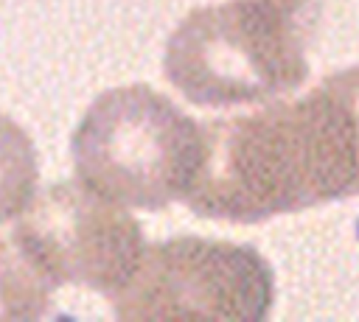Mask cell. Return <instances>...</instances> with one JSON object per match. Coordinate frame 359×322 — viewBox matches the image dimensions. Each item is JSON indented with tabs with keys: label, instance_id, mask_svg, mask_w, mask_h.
I'll return each instance as SVG.
<instances>
[{
	"label": "cell",
	"instance_id": "cell-1",
	"mask_svg": "<svg viewBox=\"0 0 359 322\" xmlns=\"http://www.w3.org/2000/svg\"><path fill=\"white\" fill-rule=\"evenodd\" d=\"M359 193V106L342 73L294 101L205 120L185 204L252 224Z\"/></svg>",
	"mask_w": 359,
	"mask_h": 322
},
{
	"label": "cell",
	"instance_id": "cell-2",
	"mask_svg": "<svg viewBox=\"0 0 359 322\" xmlns=\"http://www.w3.org/2000/svg\"><path fill=\"white\" fill-rule=\"evenodd\" d=\"M309 0H230L194 8L165 45L168 81L199 106L266 104L309 76Z\"/></svg>",
	"mask_w": 359,
	"mask_h": 322
},
{
	"label": "cell",
	"instance_id": "cell-3",
	"mask_svg": "<svg viewBox=\"0 0 359 322\" xmlns=\"http://www.w3.org/2000/svg\"><path fill=\"white\" fill-rule=\"evenodd\" d=\"M199 160L202 123L143 84L104 92L73 134L79 182L123 207L185 202Z\"/></svg>",
	"mask_w": 359,
	"mask_h": 322
},
{
	"label": "cell",
	"instance_id": "cell-4",
	"mask_svg": "<svg viewBox=\"0 0 359 322\" xmlns=\"http://www.w3.org/2000/svg\"><path fill=\"white\" fill-rule=\"evenodd\" d=\"M121 319H266L275 277L252 246L208 238L149 244L132 277L109 297Z\"/></svg>",
	"mask_w": 359,
	"mask_h": 322
},
{
	"label": "cell",
	"instance_id": "cell-5",
	"mask_svg": "<svg viewBox=\"0 0 359 322\" xmlns=\"http://www.w3.org/2000/svg\"><path fill=\"white\" fill-rule=\"evenodd\" d=\"M14 241L53 286H84L107 297L132 277L146 249L135 216L84 182L36 193L20 216Z\"/></svg>",
	"mask_w": 359,
	"mask_h": 322
},
{
	"label": "cell",
	"instance_id": "cell-6",
	"mask_svg": "<svg viewBox=\"0 0 359 322\" xmlns=\"http://www.w3.org/2000/svg\"><path fill=\"white\" fill-rule=\"evenodd\" d=\"M36 151L20 123L0 115V224L22 216L36 196Z\"/></svg>",
	"mask_w": 359,
	"mask_h": 322
},
{
	"label": "cell",
	"instance_id": "cell-7",
	"mask_svg": "<svg viewBox=\"0 0 359 322\" xmlns=\"http://www.w3.org/2000/svg\"><path fill=\"white\" fill-rule=\"evenodd\" d=\"M50 286L17 241L0 238V319H39L50 305Z\"/></svg>",
	"mask_w": 359,
	"mask_h": 322
},
{
	"label": "cell",
	"instance_id": "cell-8",
	"mask_svg": "<svg viewBox=\"0 0 359 322\" xmlns=\"http://www.w3.org/2000/svg\"><path fill=\"white\" fill-rule=\"evenodd\" d=\"M345 76L351 81V90H353V98H356V106H359V64L351 67V70H345Z\"/></svg>",
	"mask_w": 359,
	"mask_h": 322
}]
</instances>
